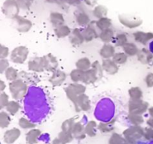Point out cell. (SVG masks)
<instances>
[{
    "instance_id": "cell-5",
    "label": "cell",
    "mask_w": 153,
    "mask_h": 144,
    "mask_svg": "<svg viewBox=\"0 0 153 144\" xmlns=\"http://www.w3.org/2000/svg\"><path fill=\"white\" fill-rule=\"evenodd\" d=\"M28 49L25 46H16L12 50L10 54V60L13 63L22 64L28 58Z\"/></svg>"
},
{
    "instance_id": "cell-6",
    "label": "cell",
    "mask_w": 153,
    "mask_h": 144,
    "mask_svg": "<svg viewBox=\"0 0 153 144\" xmlns=\"http://www.w3.org/2000/svg\"><path fill=\"white\" fill-rule=\"evenodd\" d=\"M1 10L7 17L13 19L18 16L19 7L16 2V0H6L3 4Z\"/></svg>"
},
{
    "instance_id": "cell-24",
    "label": "cell",
    "mask_w": 153,
    "mask_h": 144,
    "mask_svg": "<svg viewBox=\"0 0 153 144\" xmlns=\"http://www.w3.org/2000/svg\"><path fill=\"white\" fill-rule=\"evenodd\" d=\"M20 134V131L17 128H13L11 130H9L4 134V141L7 143L13 142L19 137Z\"/></svg>"
},
{
    "instance_id": "cell-41",
    "label": "cell",
    "mask_w": 153,
    "mask_h": 144,
    "mask_svg": "<svg viewBox=\"0 0 153 144\" xmlns=\"http://www.w3.org/2000/svg\"><path fill=\"white\" fill-rule=\"evenodd\" d=\"M96 126H97V123L95 121H90L85 127V133L91 136H95L96 132L94 129Z\"/></svg>"
},
{
    "instance_id": "cell-49",
    "label": "cell",
    "mask_w": 153,
    "mask_h": 144,
    "mask_svg": "<svg viewBox=\"0 0 153 144\" xmlns=\"http://www.w3.org/2000/svg\"><path fill=\"white\" fill-rule=\"evenodd\" d=\"M9 68V62L6 58H2L0 61V73L2 74L4 72H5V70H7Z\"/></svg>"
},
{
    "instance_id": "cell-55",
    "label": "cell",
    "mask_w": 153,
    "mask_h": 144,
    "mask_svg": "<svg viewBox=\"0 0 153 144\" xmlns=\"http://www.w3.org/2000/svg\"><path fill=\"white\" fill-rule=\"evenodd\" d=\"M147 124L149 126L150 128H153V118H149V119L147 120Z\"/></svg>"
},
{
    "instance_id": "cell-50",
    "label": "cell",
    "mask_w": 153,
    "mask_h": 144,
    "mask_svg": "<svg viewBox=\"0 0 153 144\" xmlns=\"http://www.w3.org/2000/svg\"><path fill=\"white\" fill-rule=\"evenodd\" d=\"M145 82L149 88L153 87V73H149L145 77Z\"/></svg>"
},
{
    "instance_id": "cell-23",
    "label": "cell",
    "mask_w": 153,
    "mask_h": 144,
    "mask_svg": "<svg viewBox=\"0 0 153 144\" xmlns=\"http://www.w3.org/2000/svg\"><path fill=\"white\" fill-rule=\"evenodd\" d=\"M100 38L105 44H109L114 38V32L112 28H109L102 31L100 34Z\"/></svg>"
},
{
    "instance_id": "cell-10",
    "label": "cell",
    "mask_w": 153,
    "mask_h": 144,
    "mask_svg": "<svg viewBox=\"0 0 153 144\" xmlns=\"http://www.w3.org/2000/svg\"><path fill=\"white\" fill-rule=\"evenodd\" d=\"M74 106L76 112L89 111L91 108V100H90L89 97L85 93L79 95L76 99V104L74 105Z\"/></svg>"
},
{
    "instance_id": "cell-14",
    "label": "cell",
    "mask_w": 153,
    "mask_h": 144,
    "mask_svg": "<svg viewBox=\"0 0 153 144\" xmlns=\"http://www.w3.org/2000/svg\"><path fill=\"white\" fill-rule=\"evenodd\" d=\"M28 70L34 72H43L45 70L43 56L35 57L28 62Z\"/></svg>"
},
{
    "instance_id": "cell-18",
    "label": "cell",
    "mask_w": 153,
    "mask_h": 144,
    "mask_svg": "<svg viewBox=\"0 0 153 144\" xmlns=\"http://www.w3.org/2000/svg\"><path fill=\"white\" fill-rule=\"evenodd\" d=\"M75 17H76V20L77 23L81 26H86L89 25L90 22H91L89 15L85 10H81V9L76 10Z\"/></svg>"
},
{
    "instance_id": "cell-29",
    "label": "cell",
    "mask_w": 153,
    "mask_h": 144,
    "mask_svg": "<svg viewBox=\"0 0 153 144\" xmlns=\"http://www.w3.org/2000/svg\"><path fill=\"white\" fill-rule=\"evenodd\" d=\"M93 14L98 19L105 17L108 14V8L105 5H102V4L97 5L94 8L93 10Z\"/></svg>"
},
{
    "instance_id": "cell-57",
    "label": "cell",
    "mask_w": 153,
    "mask_h": 144,
    "mask_svg": "<svg viewBox=\"0 0 153 144\" xmlns=\"http://www.w3.org/2000/svg\"><path fill=\"white\" fill-rule=\"evenodd\" d=\"M64 2H67V0H56V3L58 4H64Z\"/></svg>"
},
{
    "instance_id": "cell-37",
    "label": "cell",
    "mask_w": 153,
    "mask_h": 144,
    "mask_svg": "<svg viewBox=\"0 0 153 144\" xmlns=\"http://www.w3.org/2000/svg\"><path fill=\"white\" fill-rule=\"evenodd\" d=\"M112 59L114 60L115 63H117V64H125L127 62L128 59V56L125 53V52H117L115 53V55L114 56V57L112 58Z\"/></svg>"
},
{
    "instance_id": "cell-42",
    "label": "cell",
    "mask_w": 153,
    "mask_h": 144,
    "mask_svg": "<svg viewBox=\"0 0 153 144\" xmlns=\"http://www.w3.org/2000/svg\"><path fill=\"white\" fill-rule=\"evenodd\" d=\"M19 125L22 128H33L35 127V124H34L33 122H31L30 120L27 119L26 118H19Z\"/></svg>"
},
{
    "instance_id": "cell-35",
    "label": "cell",
    "mask_w": 153,
    "mask_h": 144,
    "mask_svg": "<svg viewBox=\"0 0 153 144\" xmlns=\"http://www.w3.org/2000/svg\"><path fill=\"white\" fill-rule=\"evenodd\" d=\"M20 109V105L16 100H11L8 103L6 106V110L8 112L10 115H15Z\"/></svg>"
},
{
    "instance_id": "cell-47",
    "label": "cell",
    "mask_w": 153,
    "mask_h": 144,
    "mask_svg": "<svg viewBox=\"0 0 153 144\" xmlns=\"http://www.w3.org/2000/svg\"><path fill=\"white\" fill-rule=\"evenodd\" d=\"M91 68H93L94 69H95L96 71L98 74L99 78H102L103 76V68L102 64L99 62L98 61H95L92 63V66Z\"/></svg>"
},
{
    "instance_id": "cell-46",
    "label": "cell",
    "mask_w": 153,
    "mask_h": 144,
    "mask_svg": "<svg viewBox=\"0 0 153 144\" xmlns=\"http://www.w3.org/2000/svg\"><path fill=\"white\" fill-rule=\"evenodd\" d=\"M9 96L5 92H1L0 94V108L3 109L6 107L9 103Z\"/></svg>"
},
{
    "instance_id": "cell-15",
    "label": "cell",
    "mask_w": 153,
    "mask_h": 144,
    "mask_svg": "<svg viewBox=\"0 0 153 144\" xmlns=\"http://www.w3.org/2000/svg\"><path fill=\"white\" fill-rule=\"evenodd\" d=\"M133 37L135 41L146 45L149 40L153 39V32H145L137 31L133 33Z\"/></svg>"
},
{
    "instance_id": "cell-1",
    "label": "cell",
    "mask_w": 153,
    "mask_h": 144,
    "mask_svg": "<svg viewBox=\"0 0 153 144\" xmlns=\"http://www.w3.org/2000/svg\"><path fill=\"white\" fill-rule=\"evenodd\" d=\"M9 90L15 100L22 99L28 92V85L22 79H17L9 83Z\"/></svg>"
},
{
    "instance_id": "cell-52",
    "label": "cell",
    "mask_w": 153,
    "mask_h": 144,
    "mask_svg": "<svg viewBox=\"0 0 153 144\" xmlns=\"http://www.w3.org/2000/svg\"><path fill=\"white\" fill-rule=\"evenodd\" d=\"M67 3L70 5H79L81 4V0H67Z\"/></svg>"
},
{
    "instance_id": "cell-7",
    "label": "cell",
    "mask_w": 153,
    "mask_h": 144,
    "mask_svg": "<svg viewBox=\"0 0 153 144\" xmlns=\"http://www.w3.org/2000/svg\"><path fill=\"white\" fill-rule=\"evenodd\" d=\"M98 30L100 29L97 27L96 21H92L90 22L89 25L87 26L86 28L82 31L85 41L90 42L97 38H100V33H99Z\"/></svg>"
},
{
    "instance_id": "cell-31",
    "label": "cell",
    "mask_w": 153,
    "mask_h": 144,
    "mask_svg": "<svg viewBox=\"0 0 153 144\" xmlns=\"http://www.w3.org/2000/svg\"><path fill=\"white\" fill-rule=\"evenodd\" d=\"M41 132L38 129H33V130H30L26 134V140L27 142L30 144H33L37 142V138L40 136Z\"/></svg>"
},
{
    "instance_id": "cell-38",
    "label": "cell",
    "mask_w": 153,
    "mask_h": 144,
    "mask_svg": "<svg viewBox=\"0 0 153 144\" xmlns=\"http://www.w3.org/2000/svg\"><path fill=\"white\" fill-rule=\"evenodd\" d=\"M114 122L115 120H111L108 122H105V123H100L99 124V129H100L101 131L104 132V133H106V132H110L112 130H114Z\"/></svg>"
},
{
    "instance_id": "cell-44",
    "label": "cell",
    "mask_w": 153,
    "mask_h": 144,
    "mask_svg": "<svg viewBox=\"0 0 153 144\" xmlns=\"http://www.w3.org/2000/svg\"><path fill=\"white\" fill-rule=\"evenodd\" d=\"M125 142V140L121 136H120L117 134H114L111 137L110 141H109V143L110 144H124Z\"/></svg>"
},
{
    "instance_id": "cell-9",
    "label": "cell",
    "mask_w": 153,
    "mask_h": 144,
    "mask_svg": "<svg viewBox=\"0 0 153 144\" xmlns=\"http://www.w3.org/2000/svg\"><path fill=\"white\" fill-rule=\"evenodd\" d=\"M145 131L140 125H134L127 129L123 132L125 137L130 142H134L136 140H138L144 135Z\"/></svg>"
},
{
    "instance_id": "cell-27",
    "label": "cell",
    "mask_w": 153,
    "mask_h": 144,
    "mask_svg": "<svg viewBox=\"0 0 153 144\" xmlns=\"http://www.w3.org/2000/svg\"><path fill=\"white\" fill-rule=\"evenodd\" d=\"M128 95H129L131 100H140L143 98V93L140 87L134 86L129 88Z\"/></svg>"
},
{
    "instance_id": "cell-58",
    "label": "cell",
    "mask_w": 153,
    "mask_h": 144,
    "mask_svg": "<svg viewBox=\"0 0 153 144\" xmlns=\"http://www.w3.org/2000/svg\"><path fill=\"white\" fill-rule=\"evenodd\" d=\"M46 2L49 3H56V0H46Z\"/></svg>"
},
{
    "instance_id": "cell-34",
    "label": "cell",
    "mask_w": 153,
    "mask_h": 144,
    "mask_svg": "<svg viewBox=\"0 0 153 144\" xmlns=\"http://www.w3.org/2000/svg\"><path fill=\"white\" fill-rule=\"evenodd\" d=\"M5 77L7 78V80L10 81H14L16 80L19 79V73H18L17 70L15 69L13 67H9L7 70H5Z\"/></svg>"
},
{
    "instance_id": "cell-54",
    "label": "cell",
    "mask_w": 153,
    "mask_h": 144,
    "mask_svg": "<svg viewBox=\"0 0 153 144\" xmlns=\"http://www.w3.org/2000/svg\"><path fill=\"white\" fill-rule=\"evenodd\" d=\"M6 87V85L4 84V82L3 80H0V90H1V92L4 91V89Z\"/></svg>"
},
{
    "instance_id": "cell-56",
    "label": "cell",
    "mask_w": 153,
    "mask_h": 144,
    "mask_svg": "<svg viewBox=\"0 0 153 144\" xmlns=\"http://www.w3.org/2000/svg\"><path fill=\"white\" fill-rule=\"evenodd\" d=\"M148 111H149V115H150V116L153 118V106H151V107L149 108V110H148Z\"/></svg>"
},
{
    "instance_id": "cell-25",
    "label": "cell",
    "mask_w": 153,
    "mask_h": 144,
    "mask_svg": "<svg viewBox=\"0 0 153 144\" xmlns=\"http://www.w3.org/2000/svg\"><path fill=\"white\" fill-rule=\"evenodd\" d=\"M54 32H55V35L58 38H65L67 36L70 35V34L72 32L70 27L67 25H63L61 26L58 27V28H55Z\"/></svg>"
},
{
    "instance_id": "cell-8",
    "label": "cell",
    "mask_w": 153,
    "mask_h": 144,
    "mask_svg": "<svg viewBox=\"0 0 153 144\" xmlns=\"http://www.w3.org/2000/svg\"><path fill=\"white\" fill-rule=\"evenodd\" d=\"M12 20H13V26L19 32H28L32 26V22L29 20L19 16V15Z\"/></svg>"
},
{
    "instance_id": "cell-17",
    "label": "cell",
    "mask_w": 153,
    "mask_h": 144,
    "mask_svg": "<svg viewBox=\"0 0 153 144\" xmlns=\"http://www.w3.org/2000/svg\"><path fill=\"white\" fill-rule=\"evenodd\" d=\"M100 79L98 76V74L96 71L95 69L91 68L88 70L84 71L83 80L82 82L85 84H94V82H97Z\"/></svg>"
},
{
    "instance_id": "cell-53",
    "label": "cell",
    "mask_w": 153,
    "mask_h": 144,
    "mask_svg": "<svg viewBox=\"0 0 153 144\" xmlns=\"http://www.w3.org/2000/svg\"><path fill=\"white\" fill-rule=\"evenodd\" d=\"M85 2L88 5L91 6V7H94L97 4V0H85Z\"/></svg>"
},
{
    "instance_id": "cell-21",
    "label": "cell",
    "mask_w": 153,
    "mask_h": 144,
    "mask_svg": "<svg viewBox=\"0 0 153 144\" xmlns=\"http://www.w3.org/2000/svg\"><path fill=\"white\" fill-rule=\"evenodd\" d=\"M49 18H50L51 23L55 28H58V27L64 25V22H65L64 16L62 14L59 13V12H51Z\"/></svg>"
},
{
    "instance_id": "cell-45",
    "label": "cell",
    "mask_w": 153,
    "mask_h": 144,
    "mask_svg": "<svg viewBox=\"0 0 153 144\" xmlns=\"http://www.w3.org/2000/svg\"><path fill=\"white\" fill-rule=\"evenodd\" d=\"M32 0H16L18 5L19 8L23 9V10H28L30 8L32 3Z\"/></svg>"
},
{
    "instance_id": "cell-11",
    "label": "cell",
    "mask_w": 153,
    "mask_h": 144,
    "mask_svg": "<svg viewBox=\"0 0 153 144\" xmlns=\"http://www.w3.org/2000/svg\"><path fill=\"white\" fill-rule=\"evenodd\" d=\"M43 59L45 70L51 72H53L57 70L58 66V62L55 56L52 55V53L46 54L43 56Z\"/></svg>"
},
{
    "instance_id": "cell-32",
    "label": "cell",
    "mask_w": 153,
    "mask_h": 144,
    "mask_svg": "<svg viewBox=\"0 0 153 144\" xmlns=\"http://www.w3.org/2000/svg\"><path fill=\"white\" fill-rule=\"evenodd\" d=\"M70 79L73 82H82L84 76V70H80V69H73L70 74Z\"/></svg>"
},
{
    "instance_id": "cell-13",
    "label": "cell",
    "mask_w": 153,
    "mask_h": 144,
    "mask_svg": "<svg viewBox=\"0 0 153 144\" xmlns=\"http://www.w3.org/2000/svg\"><path fill=\"white\" fill-rule=\"evenodd\" d=\"M102 66L103 70H105L108 74L114 75L119 70V66H118V64L117 63H115L114 62V60L111 59V58L103 59L102 63Z\"/></svg>"
},
{
    "instance_id": "cell-59",
    "label": "cell",
    "mask_w": 153,
    "mask_h": 144,
    "mask_svg": "<svg viewBox=\"0 0 153 144\" xmlns=\"http://www.w3.org/2000/svg\"><path fill=\"white\" fill-rule=\"evenodd\" d=\"M32 1H34V0H32Z\"/></svg>"
},
{
    "instance_id": "cell-19",
    "label": "cell",
    "mask_w": 153,
    "mask_h": 144,
    "mask_svg": "<svg viewBox=\"0 0 153 144\" xmlns=\"http://www.w3.org/2000/svg\"><path fill=\"white\" fill-rule=\"evenodd\" d=\"M70 43L75 46H79L82 44L85 41L84 36L82 34V32L79 28H76L72 31L70 35Z\"/></svg>"
},
{
    "instance_id": "cell-20",
    "label": "cell",
    "mask_w": 153,
    "mask_h": 144,
    "mask_svg": "<svg viewBox=\"0 0 153 144\" xmlns=\"http://www.w3.org/2000/svg\"><path fill=\"white\" fill-rule=\"evenodd\" d=\"M100 54L104 59L113 58L115 55V48L111 44H105L100 50Z\"/></svg>"
},
{
    "instance_id": "cell-12",
    "label": "cell",
    "mask_w": 153,
    "mask_h": 144,
    "mask_svg": "<svg viewBox=\"0 0 153 144\" xmlns=\"http://www.w3.org/2000/svg\"><path fill=\"white\" fill-rule=\"evenodd\" d=\"M66 79H67V74L65 72L57 69L55 71L52 72V75L49 78V81L52 86H61L66 80Z\"/></svg>"
},
{
    "instance_id": "cell-26",
    "label": "cell",
    "mask_w": 153,
    "mask_h": 144,
    "mask_svg": "<svg viewBox=\"0 0 153 144\" xmlns=\"http://www.w3.org/2000/svg\"><path fill=\"white\" fill-rule=\"evenodd\" d=\"M76 68L80 69V70L85 71V70L91 68V66H92V63L91 62L89 58H87V57H83V58H79V59L76 62Z\"/></svg>"
},
{
    "instance_id": "cell-33",
    "label": "cell",
    "mask_w": 153,
    "mask_h": 144,
    "mask_svg": "<svg viewBox=\"0 0 153 144\" xmlns=\"http://www.w3.org/2000/svg\"><path fill=\"white\" fill-rule=\"evenodd\" d=\"M114 43L117 46H123L128 43V38L124 33H118L114 38Z\"/></svg>"
},
{
    "instance_id": "cell-39",
    "label": "cell",
    "mask_w": 153,
    "mask_h": 144,
    "mask_svg": "<svg viewBox=\"0 0 153 144\" xmlns=\"http://www.w3.org/2000/svg\"><path fill=\"white\" fill-rule=\"evenodd\" d=\"M75 124L76 123L74 122V119L73 118H69V119L64 121L62 124L63 131L72 134Z\"/></svg>"
},
{
    "instance_id": "cell-43",
    "label": "cell",
    "mask_w": 153,
    "mask_h": 144,
    "mask_svg": "<svg viewBox=\"0 0 153 144\" xmlns=\"http://www.w3.org/2000/svg\"><path fill=\"white\" fill-rule=\"evenodd\" d=\"M58 139L63 143H66V142H70L73 140V136H72L71 133H67V132L62 131L59 134V138Z\"/></svg>"
},
{
    "instance_id": "cell-3",
    "label": "cell",
    "mask_w": 153,
    "mask_h": 144,
    "mask_svg": "<svg viewBox=\"0 0 153 144\" xmlns=\"http://www.w3.org/2000/svg\"><path fill=\"white\" fill-rule=\"evenodd\" d=\"M118 17H119V20L121 24L129 28H137L143 23V20L141 18L134 14H123L119 15Z\"/></svg>"
},
{
    "instance_id": "cell-2",
    "label": "cell",
    "mask_w": 153,
    "mask_h": 144,
    "mask_svg": "<svg viewBox=\"0 0 153 144\" xmlns=\"http://www.w3.org/2000/svg\"><path fill=\"white\" fill-rule=\"evenodd\" d=\"M86 90V86L79 82H73L70 84L67 88H65V92L69 100L72 101L73 104H76V99L78 96L84 94Z\"/></svg>"
},
{
    "instance_id": "cell-51",
    "label": "cell",
    "mask_w": 153,
    "mask_h": 144,
    "mask_svg": "<svg viewBox=\"0 0 153 144\" xmlns=\"http://www.w3.org/2000/svg\"><path fill=\"white\" fill-rule=\"evenodd\" d=\"M144 136L146 140H153V128H146L144 133Z\"/></svg>"
},
{
    "instance_id": "cell-28",
    "label": "cell",
    "mask_w": 153,
    "mask_h": 144,
    "mask_svg": "<svg viewBox=\"0 0 153 144\" xmlns=\"http://www.w3.org/2000/svg\"><path fill=\"white\" fill-rule=\"evenodd\" d=\"M85 128L81 122L76 123L73 129V134L77 139H83L85 137Z\"/></svg>"
},
{
    "instance_id": "cell-48",
    "label": "cell",
    "mask_w": 153,
    "mask_h": 144,
    "mask_svg": "<svg viewBox=\"0 0 153 144\" xmlns=\"http://www.w3.org/2000/svg\"><path fill=\"white\" fill-rule=\"evenodd\" d=\"M8 55H9L8 48L3 44L0 45V58H1V59H2V58H6Z\"/></svg>"
},
{
    "instance_id": "cell-40",
    "label": "cell",
    "mask_w": 153,
    "mask_h": 144,
    "mask_svg": "<svg viewBox=\"0 0 153 144\" xmlns=\"http://www.w3.org/2000/svg\"><path fill=\"white\" fill-rule=\"evenodd\" d=\"M10 118L8 113L7 112H4V111H1L0 112V124H1V127H7L8 124H10Z\"/></svg>"
},
{
    "instance_id": "cell-16",
    "label": "cell",
    "mask_w": 153,
    "mask_h": 144,
    "mask_svg": "<svg viewBox=\"0 0 153 144\" xmlns=\"http://www.w3.org/2000/svg\"><path fill=\"white\" fill-rule=\"evenodd\" d=\"M137 60L143 64H150L153 60V54L149 50L146 48H142L139 50L137 55Z\"/></svg>"
},
{
    "instance_id": "cell-36",
    "label": "cell",
    "mask_w": 153,
    "mask_h": 144,
    "mask_svg": "<svg viewBox=\"0 0 153 144\" xmlns=\"http://www.w3.org/2000/svg\"><path fill=\"white\" fill-rule=\"evenodd\" d=\"M128 118L130 122L134 124V125H140L144 122V119H143V117L142 116V115H139V114L128 113Z\"/></svg>"
},
{
    "instance_id": "cell-30",
    "label": "cell",
    "mask_w": 153,
    "mask_h": 144,
    "mask_svg": "<svg viewBox=\"0 0 153 144\" xmlns=\"http://www.w3.org/2000/svg\"><path fill=\"white\" fill-rule=\"evenodd\" d=\"M97 22V26L98 27L100 31H103L105 29H107V28H109L111 26V20L110 18H108L107 16L105 17H102L101 19H99L98 20L96 21Z\"/></svg>"
},
{
    "instance_id": "cell-22",
    "label": "cell",
    "mask_w": 153,
    "mask_h": 144,
    "mask_svg": "<svg viewBox=\"0 0 153 144\" xmlns=\"http://www.w3.org/2000/svg\"><path fill=\"white\" fill-rule=\"evenodd\" d=\"M123 52L128 56H134L137 55L139 50H140L137 45L133 42L126 43L123 46Z\"/></svg>"
},
{
    "instance_id": "cell-4",
    "label": "cell",
    "mask_w": 153,
    "mask_h": 144,
    "mask_svg": "<svg viewBox=\"0 0 153 144\" xmlns=\"http://www.w3.org/2000/svg\"><path fill=\"white\" fill-rule=\"evenodd\" d=\"M128 112L129 113L142 115L149 110V104L142 99L140 100H131L128 102Z\"/></svg>"
}]
</instances>
